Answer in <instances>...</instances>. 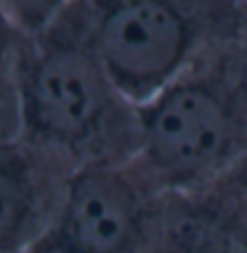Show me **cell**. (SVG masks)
Instances as JSON below:
<instances>
[{
    "label": "cell",
    "mask_w": 247,
    "mask_h": 253,
    "mask_svg": "<svg viewBox=\"0 0 247 253\" xmlns=\"http://www.w3.org/2000/svg\"><path fill=\"white\" fill-rule=\"evenodd\" d=\"M162 253H247V155L186 189H165Z\"/></svg>",
    "instance_id": "cell-5"
},
{
    "label": "cell",
    "mask_w": 247,
    "mask_h": 253,
    "mask_svg": "<svg viewBox=\"0 0 247 253\" xmlns=\"http://www.w3.org/2000/svg\"><path fill=\"white\" fill-rule=\"evenodd\" d=\"M245 3H247V0H245Z\"/></svg>",
    "instance_id": "cell-8"
},
{
    "label": "cell",
    "mask_w": 247,
    "mask_h": 253,
    "mask_svg": "<svg viewBox=\"0 0 247 253\" xmlns=\"http://www.w3.org/2000/svg\"><path fill=\"white\" fill-rule=\"evenodd\" d=\"M80 163L30 139H5L0 160V253H22L59 216Z\"/></svg>",
    "instance_id": "cell-6"
},
{
    "label": "cell",
    "mask_w": 247,
    "mask_h": 253,
    "mask_svg": "<svg viewBox=\"0 0 247 253\" xmlns=\"http://www.w3.org/2000/svg\"><path fill=\"white\" fill-rule=\"evenodd\" d=\"M162 200L139 157L82 163L59 216L22 253H162Z\"/></svg>",
    "instance_id": "cell-4"
},
{
    "label": "cell",
    "mask_w": 247,
    "mask_h": 253,
    "mask_svg": "<svg viewBox=\"0 0 247 253\" xmlns=\"http://www.w3.org/2000/svg\"><path fill=\"white\" fill-rule=\"evenodd\" d=\"M19 136L61 149L80 166L139 155V104L96 48L85 0H67L32 32L5 24L3 141Z\"/></svg>",
    "instance_id": "cell-1"
},
{
    "label": "cell",
    "mask_w": 247,
    "mask_h": 253,
    "mask_svg": "<svg viewBox=\"0 0 247 253\" xmlns=\"http://www.w3.org/2000/svg\"><path fill=\"white\" fill-rule=\"evenodd\" d=\"M67 0H3V19L16 30H40Z\"/></svg>",
    "instance_id": "cell-7"
},
{
    "label": "cell",
    "mask_w": 247,
    "mask_h": 253,
    "mask_svg": "<svg viewBox=\"0 0 247 253\" xmlns=\"http://www.w3.org/2000/svg\"><path fill=\"white\" fill-rule=\"evenodd\" d=\"M139 163L162 189H186L247 155V30L202 51L139 104Z\"/></svg>",
    "instance_id": "cell-2"
},
{
    "label": "cell",
    "mask_w": 247,
    "mask_h": 253,
    "mask_svg": "<svg viewBox=\"0 0 247 253\" xmlns=\"http://www.w3.org/2000/svg\"><path fill=\"white\" fill-rule=\"evenodd\" d=\"M122 93L143 104L210 45L247 30L245 0H85Z\"/></svg>",
    "instance_id": "cell-3"
}]
</instances>
